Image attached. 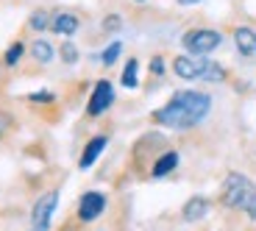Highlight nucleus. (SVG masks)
<instances>
[{"label": "nucleus", "instance_id": "1", "mask_svg": "<svg viewBox=\"0 0 256 231\" xmlns=\"http://www.w3.org/2000/svg\"><path fill=\"white\" fill-rule=\"evenodd\" d=\"M212 95L200 90H178L176 95H170V100L164 106L150 114V120L162 128H173V131H190L198 128L200 122L209 117L212 112Z\"/></svg>", "mask_w": 256, "mask_h": 231}, {"label": "nucleus", "instance_id": "2", "mask_svg": "<svg viewBox=\"0 0 256 231\" xmlns=\"http://www.w3.org/2000/svg\"><path fill=\"white\" fill-rule=\"evenodd\" d=\"M220 204L226 209H234V212H242L248 220L256 223V184L248 178L245 173H228L223 181V190H220Z\"/></svg>", "mask_w": 256, "mask_h": 231}, {"label": "nucleus", "instance_id": "3", "mask_svg": "<svg viewBox=\"0 0 256 231\" xmlns=\"http://www.w3.org/2000/svg\"><path fill=\"white\" fill-rule=\"evenodd\" d=\"M181 45L190 56H212L223 45V34L218 28H190L181 34Z\"/></svg>", "mask_w": 256, "mask_h": 231}, {"label": "nucleus", "instance_id": "4", "mask_svg": "<svg viewBox=\"0 0 256 231\" xmlns=\"http://www.w3.org/2000/svg\"><path fill=\"white\" fill-rule=\"evenodd\" d=\"M56 209H58V190L42 192L31 209V226H28V231H50Z\"/></svg>", "mask_w": 256, "mask_h": 231}, {"label": "nucleus", "instance_id": "5", "mask_svg": "<svg viewBox=\"0 0 256 231\" xmlns=\"http://www.w3.org/2000/svg\"><path fill=\"white\" fill-rule=\"evenodd\" d=\"M114 84L109 81V78H100V81H95V86H92L90 92V100H86V117H92V120H98V117H103L106 112L114 106Z\"/></svg>", "mask_w": 256, "mask_h": 231}, {"label": "nucleus", "instance_id": "6", "mask_svg": "<svg viewBox=\"0 0 256 231\" xmlns=\"http://www.w3.org/2000/svg\"><path fill=\"white\" fill-rule=\"evenodd\" d=\"M106 204H109V198H106V192H98V190H90V192H84L81 200H78V223H95L98 218H100L103 212H106Z\"/></svg>", "mask_w": 256, "mask_h": 231}, {"label": "nucleus", "instance_id": "7", "mask_svg": "<svg viewBox=\"0 0 256 231\" xmlns=\"http://www.w3.org/2000/svg\"><path fill=\"white\" fill-rule=\"evenodd\" d=\"M204 58L206 56H190V53H181L173 58V76L181 81H200V72H204Z\"/></svg>", "mask_w": 256, "mask_h": 231}, {"label": "nucleus", "instance_id": "8", "mask_svg": "<svg viewBox=\"0 0 256 231\" xmlns=\"http://www.w3.org/2000/svg\"><path fill=\"white\" fill-rule=\"evenodd\" d=\"M106 145H109V136H106V134L92 136V140L84 145L81 159H78V167H81V170H90V167H95L98 159L103 156V150H106Z\"/></svg>", "mask_w": 256, "mask_h": 231}, {"label": "nucleus", "instance_id": "9", "mask_svg": "<svg viewBox=\"0 0 256 231\" xmlns=\"http://www.w3.org/2000/svg\"><path fill=\"white\" fill-rule=\"evenodd\" d=\"M78 28H81V17L76 12H56L50 20V31L64 39H70L72 34H78Z\"/></svg>", "mask_w": 256, "mask_h": 231}, {"label": "nucleus", "instance_id": "10", "mask_svg": "<svg viewBox=\"0 0 256 231\" xmlns=\"http://www.w3.org/2000/svg\"><path fill=\"white\" fill-rule=\"evenodd\" d=\"M231 39H234V48H237L240 56H245V58L256 56V28L254 26H237Z\"/></svg>", "mask_w": 256, "mask_h": 231}, {"label": "nucleus", "instance_id": "11", "mask_svg": "<svg viewBox=\"0 0 256 231\" xmlns=\"http://www.w3.org/2000/svg\"><path fill=\"white\" fill-rule=\"evenodd\" d=\"M181 164V154L178 150H162L156 156V162L150 164V178H167L170 173H176Z\"/></svg>", "mask_w": 256, "mask_h": 231}, {"label": "nucleus", "instance_id": "12", "mask_svg": "<svg viewBox=\"0 0 256 231\" xmlns=\"http://www.w3.org/2000/svg\"><path fill=\"white\" fill-rule=\"evenodd\" d=\"M209 209H212V200L209 198H204V195H192V198L184 204L181 214H184L186 223H198V220H204L206 214H209Z\"/></svg>", "mask_w": 256, "mask_h": 231}, {"label": "nucleus", "instance_id": "13", "mask_svg": "<svg viewBox=\"0 0 256 231\" xmlns=\"http://www.w3.org/2000/svg\"><path fill=\"white\" fill-rule=\"evenodd\" d=\"M28 50H31V58H34V62H36V64H50L53 58L58 56L56 45H53L50 39H45V36L34 39L31 45H28Z\"/></svg>", "mask_w": 256, "mask_h": 231}, {"label": "nucleus", "instance_id": "14", "mask_svg": "<svg viewBox=\"0 0 256 231\" xmlns=\"http://www.w3.org/2000/svg\"><path fill=\"white\" fill-rule=\"evenodd\" d=\"M228 78V70H226L220 62H212L209 56L204 58V72H200V81H209V84H223Z\"/></svg>", "mask_w": 256, "mask_h": 231}, {"label": "nucleus", "instance_id": "15", "mask_svg": "<svg viewBox=\"0 0 256 231\" xmlns=\"http://www.w3.org/2000/svg\"><path fill=\"white\" fill-rule=\"evenodd\" d=\"M120 86H126V90H136L140 86V58H128L126 67H122L120 72Z\"/></svg>", "mask_w": 256, "mask_h": 231}, {"label": "nucleus", "instance_id": "16", "mask_svg": "<svg viewBox=\"0 0 256 231\" xmlns=\"http://www.w3.org/2000/svg\"><path fill=\"white\" fill-rule=\"evenodd\" d=\"M50 20H53V14L48 12V8H36V12H31V17H28V28H31L34 34H45V31H50Z\"/></svg>", "mask_w": 256, "mask_h": 231}, {"label": "nucleus", "instance_id": "17", "mask_svg": "<svg viewBox=\"0 0 256 231\" xmlns=\"http://www.w3.org/2000/svg\"><path fill=\"white\" fill-rule=\"evenodd\" d=\"M26 42H22V39H14L12 45L6 48V53H3V64L6 67H17L20 62H22V56H26Z\"/></svg>", "mask_w": 256, "mask_h": 231}, {"label": "nucleus", "instance_id": "18", "mask_svg": "<svg viewBox=\"0 0 256 231\" xmlns=\"http://www.w3.org/2000/svg\"><path fill=\"white\" fill-rule=\"evenodd\" d=\"M58 58H62L67 67H76L78 58H81V50H78V45L72 42V39H64L62 45H58Z\"/></svg>", "mask_w": 256, "mask_h": 231}, {"label": "nucleus", "instance_id": "19", "mask_svg": "<svg viewBox=\"0 0 256 231\" xmlns=\"http://www.w3.org/2000/svg\"><path fill=\"white\" fill-rule=\"evenodd\" d=\"M120 53H122V42H120V39H112L109 45L100 50L103 67H114V64H117V58H120Z\"/></svg>", "mask_w": 256, "mask_h": 231}, {"label": "nucleus", "instance_id": "20", "mask_svg": "<svg viewBox=\"0 0 256 231\" xmlns=\"http://www.w3.org/2000/svg\"><path fill=\"white\" fill-rule=\"evenodd\" d=\"M100 28H103L106 34H117V31L122 28V14H106Z\"/></svg>", "mask_w": 256, "mask_h": 231}, {"label": "nucleus", "instance_id": "21", "mask_svg": "<svg viewBox=\"0 0 256 231\" xmlns=\"http://www.w3.org/2000/svg\"><path fill=\"white\" fill-rule=\"evenodd\" d=\"M148 70H150V76H154V78H162V76L167 72V62H164V56H162V53H156V56L150 58Z\"/></svg>", "mask_w": 256, "mask_h": 231}, {"label": "nucleus", "instance_id": "22", "mask_svg": "<svg viewBox=\"0 0 256 231\" xmlns=\"http://www.w3.org/2000/svg\"><path fill=\"white\" fill-rule=\"evenodd\" d=\"M28 100L31 103H56V92L53 90H39V92H31Z\"/></svg>", "mask_w": 256, "mask_h": 231}, {"label": "nucleus", "instance_id": "23", "mask_svg": "<svg viewBox=\"0 0 256 231\" xmlns=\"http://www.w3.org/2000/svg\"><path fill=\"white\" fill-rule=\"evenodd\" d=\"M12 126H14V117L8 114L6 109H0V142H3V136L12 131Z\"/></svg>", "mask_w": 256, "mask_h": 231}, {"label": "nucleus", "instance_id": "24", "mask_svg": "<svg viewBox=\"0 0 256 231\" xmlns=\"http://www.w3.org/2000/svg\"><path fill=\"white\" fill-rule=\"evenodd\" d=\"M178 6H198V3H204V0H176Z\"/></svg>", "mask_w": 256, "mask_h": 231}, {"label": "nucleus", "instance_id": "25", "mask_svg": "<svg viewBox=\"0 0 256 231\" xmlns=\"http://www.w3.org/2000/svg\"><path fill=\"white\" fill-rule=\"evenodd\" d=\"M134 3H140V6H145V3H148V0H134Z\"/></svg>", "mask_w": 256, "mask_h": 231}]
</instances>
